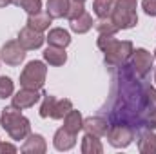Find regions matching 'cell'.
Returning <instances> with one entry per match:
<instances>
[{"label": "cell", "mask_w": 156, "mask_h": 154, "mask_svg": "<svg viewBox=\"0 0 156 154\" xmlns=\"http://www.w3.org/2000/svg\"><path fill=\"white\" fill-rule=\"evenodd\" d=\"M44 60L49 64V65H55V67H60L67 62V53L62 49V47H55V45H49L45 51H44Z\"/></svg>", "instance_id": "obj_13"}, {"label": "cell", "mask_w": 156, "mask_h": 154, "mask_svg": "<svg viewBox=\"0 0 156 154\" xmlns=\"http://www.w3.org/2000/svg\"><path fill=\"white\" fill-rule=\"evenodd\" d=\"M147 127L149 129H156V111H151V114L147 118Z\"/></svg>", "instance_id": "obj_32"}, {"label": "cell", "mask_w": 156, "mask_h": 154, "mask_svg": "<svg viewBox=\"0 0 156 154\" xmlns=\"http://www.w3.org/2000/svg\"><path fill=\"white\" fill-rule=\"evenodd\" d=\"M107 140L113 147L116 149H125L133 143L134 140V131L129 125H111L107 131Z\"/></svg>", "instance_id": "obj_5"}, {"label": "cell", "mask_w": 156, "mask_h": 154, "mask_svg": "<svg viewBox=\"0 0 156 154\" xmlns=\"http://www.w3.org/2000/svg\"><path fill=\"white\" fill-rule=\"evenodd\" d=\"M142 7L149 16H156V0H144Z\"/></svg>", "instance_id": "obj_30"}, {"label": "cell", "mask_w": 156, "mask_h": 154, "mask_svg": "<svg viewBox=\"0 0 156 154\" xmlns=\"http://www.w3.org/2000/svg\"><path fill=\"white\" fill-rule=\"evenodd\" d=\"M154 60H156V49H154Z\"/></svg>", "instance_id": "obj_35"}, {"label": "cell", "mask_w": 156, "mask_h": 154, "mask_svg": "<svg viewBox=\"0 0 156 154\" xmlns=\"http://www.w3.org/2000/svg\"><path fill=\"white\" fill-rule=\"evenodd\" d=\"M0 123H2V127L5 129V132L13 138V140H16V142H20V140H26L29 134H31V123H29V120L26 118V116H22L20 113V109H16V107H5L4 111H2V114H0Z\"/></svg>", "instance_id": "obj_1"}, {"label": "cell", "mask_w": 156, "mask_h": 154, "mask_svg": "<svg viewBox=\"0 0 156 154\" xmlns=\"http://www.w3.org/2000/svg\"><path fill=\"white\" fill-rule=\"evenodd\" d=\"M75 143H76V134L69 132L66 127L58 129L53 136V145L56 151H69L75 147Z\"/></svg>", "instance_id": "obj_11"}, {"label": "cell", "mask_w": 156, "mask_h": 154, "mask_svg": "<svg viewBox=\"0 0 156 154\" xmlns=\"http://www.w3.org/2000/svg\"><path fill=\"white\" fill-rule=\"evenodd\" d=\"M138 2L136 0H116L113 9V22L118 29H131L138 24V13H136Z\"/></svg>", "instance_id": "obj_2"}, {"label": "cell", "mask_w": 156, "mask_h": 154, "mask_svg": "<svg viewBox=\"0 0 156 154\" xmlns=\"http://www.w3.org/2000/svg\"><path fill=\"white\" fill-rule=\"evenodd\" d=\"M133 51H134L133 42H129V40H122V42L115 40L111 45H107L104 49L105 64H109V65H122V64L127 62L129 56H133Z\"/></svg>", "instance_id": "obj_4"}, {"label": "cell", "mask_w": 156, "mask_h": 154, "mask_svg": "<svg viewBox=\"0 0 156 154\" xmlns=\"http://www.w3.org/2000/svg\"><path fill=\"white\" fill-rule=\"evenodd\" d=\"M82 152L83 154H102L104 147L98 140V136H93L89 132H85V136L82 138Z\"/></svg>", "instance_id": "obj_19"}, {"label": "cell", "mask_w": 156, "mask_h": 154, "mask_svg": "<svg viewBox=\"0 0 156 154\" xmlns=\"http://www.w3.org/2000/svg\"><path fill=\"white\" fill-rule=\"evenodd\" d=\"M64 127H66L69 132L78 134V132L83 129V118H82V114H80V111L71 109L67 114L64 116Z\"/></svg>", "instance_id": "obj_18"}, {"label": "cell", "mask_w": 156, "mask_h": 154, "mask_svg": "<svg viewBox=\"0 0 156 154\" xmlns=\"http://www.w3.org/2000/svg\"><path fill=\"white\" fill-rule=\"evenodd\" d=\"M45 40H47L49 45H55V47H62V49H66V47L71 44V35H69L66 29H62V27H55V29L49 31V35L45 37Z\"/></svg>", "instance_id": "obj_14"}, {"label": "cell", "mask_w": 156, "mask_h": 154, "mask_svg": "<svg viewBox=\"0 0 156 154\" xmlns=\"http://www.w3.org/2000/svg\"><path fill=\"white\" fill-rule=\"evenodd\" d=\"M4 152H16V147L11 145V143H2L0 142V154H4Z\"/></svg>", "instance_id": "obj_31"}, {"label": "cell", "mask_w": 156, "mask_h": 154, "mask_svg": "<svg viewBox=\"0 0 156 154\" xmlns=\"http://www.w3.org/2000/svg\"><path fill=\"white\" fill-rule=\"evenodd\" d=\"M71 109H73L71 100H67V98L56 100V102H55V105H53V111H51V116H49V118H53V120H62V118L67 114Z\"/></svg>", "instance_id": "obj_22"}, {"label": "cell", "mask_w": 156, "mask_h": 154, "mask_svg": "<svg viewBox=\"0 0 156 154\" xmlns=\"http://www.w3.org/2000/svg\"><path fill=\"white\" fill-rule=\"evenodd\" d=\"M109 127H111V125L107 123V120H104V118H100V116H91V118H85V120H83V129H85V132H89V134H93V136H98V138L107 136Z\"/></svg>", "instance_id": "obj_10"}, {"label": "cell", "mask_w": 156, "mask_h": 154, "mask_svg": "<svg viewBox=\"0 0 156 154\" xmlns=\"http://www.w3.org/2000/svg\"><path fill=\"white\" fill-rule=\"evenodd\" d=\"M47 76V67L40 60H31L20 73V85L27 89H42Z\"/></svg>", "instance_id": "obj_3"}, {"label": "cell", "mask_w": 156, "mask_h": 154, "mask_svg": "<svg viewBox=\"0 0 156 154\" xmlns=\"http://www.w3.org/2000/svg\"><path fill=\"white\" fill-rule=\"evenodd\" d=\"M71 0H47V13L51 18H64L67 16Z\"/></svg>", "instance_id": "obj_17"}, {"label": "cell", "mask_w": 156, "mask_h": 154, "mask_svg": "<svg viewBox=\"0 0 156 154\" xmlns=\"http://www.w3.org/2000/svg\"><path fill=\"white\" fill-rule=\"evenodd\" d=\"M44 94L40 93V89H27V87H22L15 96H11V102H13V107L16 109H29L33 107L35 103H38L40 98Z\"/></svg>", "instance_id": "obj_7"}, {"label": "cell", "mask_w": 156, "mask_h": 154, "mask_svg": "<svg viewBox=\"0 0 156 154\" xmlns=\"http://www.w3.org/2000/svg\"><path fill=\"white\" fill-rule=\"evenodd\" d=\"M55 102H56L55 96L44 94V102H42V105H40V116H42V118H49V116H51V111H53Z\"/></svg>", "instance_id": "obj_26"}, {"label": "cell", "mask_w": 156, "mask_h": 154, "mask_svg": "<svg viewBox=\"0 0 156 154\" xmlns=\"http://www.w3.org/2000/svg\"><path fill=\"white\" fill-rule=\"evenodd\" d=\"M115 40H116V38H115V35H100L96 44H98V47H100V49L104 51V49H105L107 45H111V44H113Z\"/></svg>", "instance_id": "obj_29"}, {"label": "cell", "mask_w": 156, "mask_h": 154, "mask_svg": "<svg viewBox=\"0 0 156 154\" xmlns=\"http://www.w3.org/2000/svg\"><path fill=\"white\" fill-rule=\"evenodd\" d=\"M15 93V85H13V80L9 76H0V98L5 100V98H11Z\"/></svg>", "instance_id": "obj_24"}, {"label": "cell", "mask_w": 156, "mask_h": 154, "mask_svg": "<svg viewBox=\"0 0 156 154\" xmlns=\"http://www.w3.org/2000/svg\"><path fill=\"white\" fill-rule=\"evenodd\" d=\"M51 20H53V18L49 16L47 11H38V13L29 15V18H27V26L33 27V29H37V31H40V33H44L45 29H49Z\"/></svg>", "instance_id": "obj_15"}, {"label": "cell", "mask_w": 156, "mask_h": 154, "mask_svg": "<svg viewBox=\"0 0 156 154\" xmlns=\"http://www.w3.org/2000/svg\"><path fill=\"white\" fill-rule=\"evenodd\" d=\"M115 9V0H94L93 2V11L98 18H107L113 15Z\"/></svg>", "instance_id": "obj_21"}, {"label": "cell", "mask_w": 156, "mask_h": 154, "mask_svg": "<svg viewBox=\"0 0 156 154\" xmlns=\"http://www.w3.org/2000/svg\"><path fill=\"white\" fill-rule=\"evenodd\" d=\"M16 40L20 42V45H22L26 51H31V49H38V47H42V44L45 42V37H44L40 31L29 27V26H26L24 29H20L18 38Z\"/></svg>", "instance_id": "obj_9"}, {"label": "cell", "mask_w": 156, "mask_h": 154, "mask_svg": "<svg viewBox=\"0 0 156 154\" xmlns=\"http://www.w3.org/2000/svg\"><path fill=\"white\" fill-rule=\"evenodd\" d=\"M93 16L89 15V13H82L78 18H75V20H71V29L75 31V33H78V35H83V33H87L91 27H93Z\"/></svg>", "instance_id": "obj_20"}, {"label": "cell", "mask_w": 156, "mask_h": 154, "mask_svg": "<svg viewBox=\"0 0 156 154\" xmlns=\"http://www.w3.org/2000/svg\"><path fill=\"white\" fill-rule=\"evenodd\" d=\"M20 7L26 13H29V15L38 13V11H42V0H22L20 2Z\"/></svg>", "instance_id": "obj_28"}, {"label": "cell", "mask_w": 156, "mask_h": 154, "mask_svg": "<svg viewBox=\"0 0 156 154\" xmlns=\"http://www.w3.org/2000/svg\"><path fill=\"white\" fill-rule=\"evenodd\" d=\"M20 151L24 154H44L47 151V143L45 138L42 134H29L24 142V145L20 147Z\"/></svg>", "instance_id": "obj_12"}, {"label": "cell", "mask_w": 156, "mask_h": 154, "mask_svg": "<svg viewBox=\"0 0 156 154\" xmlns=\"http://www.w3.org/2000/svg\"><path fill=\"white\" fill-rule=\"evenodd\" d=\"M96 31H98V35H116L120 29H118L116 24L113 22V18L107 16V18H100L96 22Z\"/></svg>", "instance_id": "obj_23"}, {"label": "cell", "mask_w": 156, "mask_h": 154, "mask_svg": "<svg viewBox=\"0 0 156 154\" xmlns=\"http://www.w3.org/2000/svg\"><path fill=\"white\" fill-rule=\"evenodd\" d=\"M20 2H22V0H13V4H16V5H20Z\"/></svg>", "instance_id": "obj_34"}, {"label": "cell", "mask_w": 156, "mask_h": 154, "mask_svg": "<svg viewBox=\"0 0 156 154\" xmlns=\"http://www.w3.org/2000/svg\"><path fill=\"white\" fill-rule=\"evenodd\" d=\"M9 4H13V0H0V7H5Z\"/></svg>", "instance_id": "obj_33"}, {"label": "cell", "mask_w": 156, "mask_h": 154, "mask_svg": "<svg viewBox=\"0 0 156 154\" xmlns=\"http://www.w3.org/2000/svg\"><path fill=\"white\" fill-rule=\"evenodd\" d=\"M153 62H154V56H153L147 49L140 47V49L133 51V64H131V67L134 69V73H136L138 76H145V75L151 71Z\"/></svg>", "instance_id": "obj_8"}, {"label": "cell", "mask_w": 156, "mask_h": 154, "mask_svg": "<svg viewBox=\"0 0 156 154\" xmlns=\"http://www.w3.org/2000/svg\"><path fill=\"white\" fill-rule=\"evenodd\" d=\"M154 82H156V73H154Z\"/></svg>", "instance_id": "obj_37"}, {"label": "cell", "mask_w": 156, "mask_h": 154, "mask_svg": "<svg viewBox=\"0 0 156 154\" xmlns=\"http://www.w3.org/2000/svg\"><path fill=\"white\" fill-rule=\"evenodd\" d=\"M76 2H85V0H76Z\"/></svg>", "instance_id": "obj_36"}, {"label": "cell", "mask_w": 156, "mask_h": 154, "mask_svg": "<svg viewBox=\"0 0 156 154\" xmlns=\"http://www.w3.org/2000/svg\"><path fill=\"white\" fill-rule=\"evenodd\" d=\"M82 13H85V5H83V2L71 0V4H69V11H67V16H66V18H69V22H71V20L78 18Z\"/></svg>", "instance_id": "obj_27"}, {"label": "cell", "mask_w": 156, "mask_h": 154, "mask_svg": "<svg viewBox=\"0 0 156 154\" xmlns=\"http://www.w3.org/2000/svg\"><path fill=\"white\" fill-rule=\"evenodd\" d=\"M138 149L142 154H156V132L144 131L138 138Z\"/></svg>", "instance_id": "obj_16"}, {"label": "cell", "mask_w": 156, "mask_h": 154, "mask_svg": "<svg viewBox=\"0 0 156 154\" xmlns=\"http://www.w3.org/2000/svg\"><path fill=\"white\" fill-rule=\"evenodd\" d=\"M144 103L149 111H156V89L154 87H145L144 89Z\"/></svg>", "instance_id": "obj_25"}, {"label": "cell", "mask_w": 156, "mask_h": 154, "mask_svg": "<svg viewBox=\"0 0 156 154\" xmlns=\"http://www.w3.org/2000/svg\"><path fill=\"white\" fill-rule=\"evenodd\" d=\"M0 58L2 62H5L7 65H20L24 60H26V49L20 45L18 40H9L2 45V51H0Z\"/></svg>", "instance_id": "obj_6"}]
</instances>
